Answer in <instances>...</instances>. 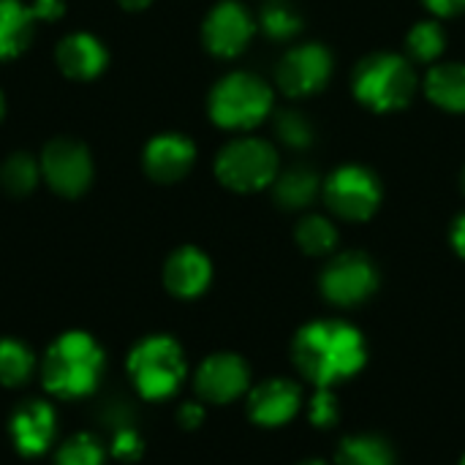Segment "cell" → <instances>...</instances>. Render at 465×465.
<instances>
[{"label":"cell","instance_id":"6da1fadb","mask_svg":"<svg viewBox=\"0 0 465 465\" xmlns=\"http://www.w3.org/2000/svg\"><path fill=\"white\" fill-rule=\"evenodd\" d=\"M300 373L316 387H332L354 376L365 360V338L346 322H311L305 324L292 346Z\"/></svg>","mask_w":465,"mask_h":465},{"label":"cell","instance_id":"7a4b0ae2","mask_svg":"<svg viewBox=\"0 0 465 465\" xmlns=\"http://www.w3.org/2000/svg\"><path fill=\"white\" fill-rule=\"evenodd\" d=\"M106 371L101 343L82 330L63 332L52 341L41 360L44 390L57 401H79L98 390Z\"/></svg>","mask_w":465,"mask_h":465},{"label":"cell","instance_id":"3957f363","mask_svg":"<svg viewBox=\"0 0 465 465\" xmlns=\"http://www.w3.org/2000/svg\"><path fill=\"white\" fill-rule=\"evenodd\" d=\"M128 376L144 401L172 398L188 373L185 351L172 335H147L128 354Z\"/></svg>","mask_w":465,"mask_h":465},{"label":"cell","instance_id":"277c9868","mask_svg":"<svg viewBox=\"0 0 465 465\" xmlns=\"http://www.w3.org/2000/svg\"><path fill=\"white\" fill-rule=\"evenodd\" d=\"M351 87L357 101L371 112H398L411 104L417 93V74L406 57L381 52L357 65Z\"/></svg>","mask_w":465,"mask_h":465},{"label":"cell","instance_id":"5b68a950","mask_svg":"<svg viewBox=\"0 0 465 465\" xmlns=\"http://www.w3.org/2000/svg\"><path fill=\"white\" fill-rule=\"evenodd\" d=\"M207 109L218 128L251 131L267 120L272 109V90L256 74L234 71L213 87Z\"/></svg>","mask_w":465,"mask_h":465},{"label":"cell","instance_id":"8992f818","mask_svg":"<svg viewBox=\"0 0 465 465\" xmlns=\"http://www.w3.org/2000/svg\"><path fill=\"white\" fill-rule=\"evenodd\" d=\"M215 177L237 193L264 191L278 177V153L270 142L256 136L234 139L218 153Z\"/></svg>","mask_w":465,"mask_h":465},{"label":"cell","instance_id":"52a82bcc","mask_svg":"<svg viewBox=\"0 0 465 465\" xmlns=\"http://www.w3.org/2000/svg\"><path fill=\"white\" fill-rule=\"evenodd\" d=\"M324 202L343 221H368L381 204V183L371 169L346 163L327 177Z\"/></svg>","mask_w":465,"mask_h":465},{"label":"cell","instance_id":"ba28073f","mask_svg":"<svg viewBox=\"0 0 465 465\" xmlns=\"http://www.w3.org/2000/svg\"><path fill=\"white\" fill-rule=\"evenodd\" d=\"M379 289L376 264L357 251L335 256L322 272V294L327 302L341 308H354L365 302Z\"/></svg>","mask_w":465,"mask_h":465},{"label":"cell","instance_id":"9c48e42d","mask_svg":"<svg viewBox=\"0 0 465 465\" xmlns=\"http://www.w3.org/2000/svg\"><path fill=\"white\" fill-rule=\"evenodd\" d=\"M41 174L54 193L76 199L93 183V158L74 139H52L41 153Z\"/></svg>","mask_w":465,"mask_h":465},{"label":"cell","instance_id":"30bf717a","mask_svg":"<svg viewBox=\"0 0 465 465\" xmlns=\"http://www.w3.org/2000/svg\"><path fill=\"white\" fill-rule=\"evenodd\" d=\"M332 74V54L324 44H302L283 54L275 71V82L289 98H305L330 82Z\"/></svg>","mask_w":465,"mask_h":465},{"label":"cell","instance_id":"8fae6325","mask_svg":"<svg viewBox=\"0 0 465 465\" xmlns=\"http://www.w3.org/2000/svg\"><path fill=\"white\" fill-rule=\"evenodd\" d=\"M256 33L251 11L237 0H221L202 25V41L215 57H237Z\"/></svg>","mask_w":465,"mask_h":465},{"label":"cell","instance_id":"7c38bea8","mask_svg":"<svg viewBox=\"0 0 465 465\" xmlns=\"http://www.w3.org/2000/svg\"><path fill=\"white\" fill-rule=\"evenodd\" d=\"M248 384H251V368L245 365L242 357L229 351L207 357L193 376L196 395L204 403H215V406L242 398L248 392Z\"/></svg>","mask_w":465,"mask_h":465},{"label":"cell","instance_id":"4fadbf2b","mask_svg":"<svg viewBox=\"0 0 465 465\" xmlns=\"http://www.w3.org/2000/svg\"><path fill=\"white\" fill-rule=\"evenodd\" d=\"M11 441L22 458L44 455L57 439V411L46 401H27L22 403L8 422Z\"/></svg>","mask_w":465,"mask_h":465},{"label":"cell","instance_id":"5bb4252c","mask_svg":"<svg viewBox=\"0 0 465 465\" xmlns=\"http://www.w3.org/2000/svg\"><path fill=\"white\" fill-rule=\"evenodd\" d=\"M302 406V392L289 379H270L251 390L248 395V414L262 428H281L286 425Z\"/></svg>","mask_w":465,"mask_h":465},{"label":"cell","instance_id":"9a60e30c","mask_svg":"<svg viewBox=\"0 0 465 465\" xmlns=\"http://www.w3.org/2000/svg\"><path fill=\"white\" fill-rule=\"evenodd\" d=\"M196 161V147L188 136L180 134H161L147 142L142 163L150 180L155 183H177L183 180Z\"/></svg>","mask_w":465,"mask_h":465},{"label":"cell","instance_id":"2e32d148","mask_svg":"<svg viewBox=\"0 0 465 465\" xmlns=\"http://www.w3.org/2000/svg\"><path fill=\"white\" fill-rule=\"evenodd\" d=\"M213 281V264L204 251L185 245L177 248L163 264V286L180 300H193L207 292Z\"/></svg>","mask_w":465,"mask_h":465},{"label":"cell","instance_id":"e0dca14e","mask_svg":"<svg viewBox=\"0 0 465 465\" xmlns=\"http://www.w3.org/2000/svg\"><path fill=\"white\" fill-rule=\"evenodd\" d=\"M57 65L65 76L71 79H95L104 68H106V49L104 44L90 35V33H71L68 38H63L57 44Z\"/></svg>","mask_w":465,"mask_h":465},{"label":"cell","instance_id":"ac0fdd59","mask_svg":"<svg viewBox=\"0 0 465 465\" xmlns=\"http://www.w3.org/2000/svg\"><path fill=\"white\" fill-rule=\"evenodd\" d=\"M35 14L19 0H0V60H11L27 49L35 33Z\"/></svg>","mask_w":465,"mask_h":465},{"label":"cell","instance_id":"d6986e66","mask_svg":"<svg viewBox=\"0 0 465 465\" xmlns=\"http://www.w3.org/2000/svg\"><path fill=\"white\" fill-rule=\"evenodd\" d=\"M428 98L452 114L465 112V65L463 63H441L433 65L425 76Z\"/></svg>","mask_w":465,"mask_h":465},{"label":"cell","instance_id":"ffe728a7","mask_svg":"<svg viewBox=\"0 0 465 465\" xmlns=\"http://www.w3.org/2000/svg\"><path fill=\"white\" fill-rule=\"evenodd\" d=\"M319 193V177L308 166H292L275 177V202L286 210L308 207Z\"/></svg>","mask_w":465,"mask_h":465},{"label":"cell","instance_id":"44dd1931","mask_svg":"<svg viewBox=\"0 0 465 465\" xmlns=\"http://www.w3.org/2000/svg\"><path fill=\"white\" fill-rule=\"evenodd\" d=\"M35 354L19 338H0V384L14 390L35 376Z\"/></svg>","mask_w":465,"mask_h":465},{"label":"cell","instance_id":"7402d4cb","mask_svg":"<svg viewBox=\"0 0 465 465\" xmlns=\"http://www.w3.org/2000/svg\"><path fill=\"white\" fill-rule=\"evenodd\" d=\"M335 465H395V452L379 436H349L338 447Z\"/></svg>","mask_w":465,"mask_h":465},{"label":"cell","instance_id":"603a6c76","mask_svg":"<svg viewBox=\"0 0 465 465\" xmlns=\"http://www.w3.org/2000/svg\"><path fill=\"white\" fill-rule=\"evenodd\" d=\"M297 245L308 253V256H327L335 245H338V229L330 218L324 215H305L297 223Z\"/></svg>","mask_w":465,"mask_h":465},{"label":"cell","instance_id":"cb8c5ba5","mask_svg":"<svg viewBox=\"0 0 465 465\" xmlns=\"http://www.w3.org/2000/svg\"><path fill=\"white\" fill-rule=\"evenodd\" d=\"M259 27L264 30L267 38L272 41H292L300 30H302V16L300 11L286 3V0H270L262 8L259 16Z\"/></svg>","mask_w":465,"mask_h":465},{"label":"cell","instance_id":"d4e9b609","mask_svg":"<svg viewBox=\"0 0 465 465\" xmlns=\"http://www.w3.org/2000/svg\"><path fill=\"white\" fill-rule=\"evenodd\" d=\"M447 46V33L436 19L417 22L409 35H406V49L417 63H433L444 54Z\"/></svg>","mask_w":465,"mask_h":465},{"label":"cell","instance_id":"484cf974","mask_svg":"<svg viewBox=\"0 0 465 465\" xmlns=\"http://www.w3.org/2000/svg\"><path fill=\"white\" fill-rule=\"evenodd\" d=\"M0 185L11 196H27L38 185V163L30 153H14L0 166Z\"/></svg>","mask_w":465,"mask_h":465},{"label":"cell","instance_id":"4316f807","mask_svg":"<svg viewBox=\"0 0 465 465\" xmlns=\"http://www.w3.org/2000/svg\"><path fill=\"white\" fill-rule=\"evenodd\" d=\"M104 460H106V450L90 433L68 436L54 452V465H104Z\"/></svg>","mask_w":465,"mask_h":465},{"label":"cell","instance_id":"83f0119b","mask_svg":"<svg viewBox=\"0 0 465 465\" xmlns=\"http://www.w3.org/2000/svg\"><path fill=\"white\" fill-rule=\"evenodd\" d=\"M275 128H278V136H281L289 147L305 150V147H311V142H313V128H311V123H308L300 112H292V109H289V112H281Z\"/></svg>","mask_w":465,"mask_h":465},{"label":"cell","instance_id":"f1b7e54d","mask_svg":"<svg viewBox=\"0 0 465 465\" xmlns=\"http://www.w3.org/2000/svg\"><path fill=\"white\" fill-rule=\"evenodd\" d=\"M338 398L332 395L330 387H316L311 403H308V417L316 428H332L338 422Z\"/></svg>","mask_w":465,"mask_h":465},{"label":"cell","instance_id":"f546056e","mask_svg":"<svg viewBox=\"0 0 465 465\" xmlns=\"http://www.w3.org/2000/svg\"><path fill=\"white\" fill-rule=\"evenodd\" d=\"M112 455L117 458V460H123V463H134V460H139L142 458V452H144V441H142V436L134 430V428H123V430H117V436L112 439Z\"/></svg>","mask_w":465,"mask_h":465},{"label":"cell","instance_id":"4dcf8cb0","mask_svg":"<svg viewBox=\"0 0 465 465\" xmlns=\"http://www.w3.org/2000/svg\"><path fill=\"white\" fill-rule=\"evenodd\" d=\"M33 14L38 22H54L65 14V3L63 0H33L30 3Z\"/></svg>","mask_w":465,"mask_h":465},{"label":"cell","instance_id":"1f68e13d","mask_svg":"<svg viewBox=\"0 0 465 465\" xmlns=\"http://www.w3.org/2000/svg\"><path fill=\"white\" fill-rule=\"evenodd\" d=\"M177 422L185 428V430H196L202 422H204V406L202 403H183L180 411H177Z\"/></svg>","mask_w":465,"mask_h":465},{"label":"cell","instance_id":"d6a6232c","mask_svg":"<svg viewBox=\"0 0 465 465\" xmlns=\"http://www.w3.org/2000/svg\"><path fill=\"white\" fill-rule=\"evenodd\" d=\"M436 16H458L465 11V0H422Z\"/></svg>","mask_w":465,"mask_h":465},{"label":"cell","instance_id":"836d02e7","mask_svg":"<svg viewBox=\"0 0 465 465\" xmlns=\"http://www.w3.org/2000/svg\"><path fill=\"white\" fill-rule=\"evenodd\" d=\"M452 245H455L458 256L465 259V213L455 221V226H452Z\"/></svg>","mask_w":465,"mask_h":465},{"label":"cell","instance_id":"e575fe53","mask_svg":"<svg viewBox=\"0 0 465 465\" xmlns=\"http://www.w3.org/2000/svg\"><path fill=\"white\" fill-rule=\"evenodd\" d=\"M153 0H120V5L123 8H128V11H142V8H147Z\"/></svg>","mask_w":465,"mask_h":465},{"label":"cell","instance_id":"d590c367","mask_svg":"<svg viewBox=\"0 0 465 465\" xmlns=\"http://www.w3.org/2000/svg\"><path fill=\"white\" fill-rule=\"evenodd\" d=\"M3 112H5V98H3V93H0V117H3Z\"/></svg>","mask_w":465,"mask_h":465},{"label":"cell","instance_id":"8d00e7d4","mask_svg":"<svg viewBox=\"0 0 465 465\" xmlns=\"http://www.w3.org/2000/svg\"><path fill=\"white\" fill-rule=\"evenodd\" d=\"M302 465H327V463H322V460H308V463H302Z\"/></svg>","mask_w":465,"mask_h":465},{"label":"cell","instance_id":"74e56055","mask_svg":"<svg viewBox=\"0 0 465 465\" xmlns=\"http://www.w3.org/2000/svg\"><path fill=\"white\" fill-rule=\"evenodd\" d=\"M463 188H465V169H463Z\"/></svg>","mask_w":465,"mask_h":465},{"label":"cell","instance_id":"f35d334b","mask_svg":"<svg viewBox=\"0 0 465 465\" xmlns=\"http://www.w3.org/2000/svg\"><path fill=\"white\" fill-rule=\"evenodd\" d=\"M460 465H465V458H463V460H460Z\"/></svg>","mask_w":465,"mask_h":465}]
</instances>
